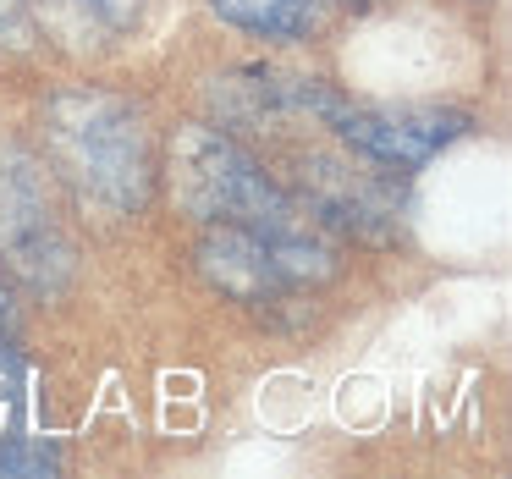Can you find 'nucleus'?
Instances as JSON below:
<instances>
[{
  "label": "nucleus",
  "instance_id": "1",
  "mask_svg": "<svg viewBox=\"0 0 512 479\" xmlns=\"http://www.w3.org/2000/svg\"><path fill=\"white\" fill-rule=\"evenodd\" d=\"M166 182L171 199L193 215V221H226L248 226L254 237H265V248L276 254L281 276L292 287H314V281L336 276V248L325 243L320 221L248 155L237 138L215 133L204 122H188L171 133L166 149Z\"/></svg>",
  "mask_w": 512,
  "mask_h": 479
},
{
  "label": "nucleus",
  "instance_id": "2",
  "mask_svg": "<svg viewBox=\"0 0 512 479\" xmlns=\"http://www.w3.org/2000/svg\"><path fill=\"white\" fill-rule=\"evenodd\" d=\"M45 155L83 204L138 215L155 193V144L144 116L105 89H61L45 100Z\"/></svg>",
  "mask_w": 512,
  "mask_h": 479
},
{
  "label": "nucleus",
  "instance_id": "3",
  "mask_svg": "<svg viewBox=\"0 0 512 479\" xmlns=\"http://www.w3.org/2000/svg\"><path fill=\"white\" fill-rule=\"evenodd\" d=\"M0 259L39 292H56L72 270V243L23 155L0 160Z\"/></svg>",
  "mask_w": 512,
  "mask_h": 479
},
{
  "label": "nucleus",
  "instance_id": "4",
  "mask_svg": "<svg viewBox=\"0 0 512 479\" xmlns=\"http://www.w3.org/2000/svg\"><path fill=\"white\" fill-rule=\"evenodd\" d=\"M303 177V210L320 226H342V232L358 237H391L397 232V199L386 193V182L375 171H353L342 160L309 155L298 166Z\"/></svg>",
  "mask_w": 512,
  "mask_h": 479
},
{
  "label": "nucleus",
  "instance_id": "5",
  "mask_svg": "<svg viewBox=\"0 0 512 479\" xmlns=\"http://www.w3.org/2000/svg\"><path fill=\"white\" fill-rule=\"evenodd\" d=\"M199 270H204V281H210L215 292H226L232 303H248V309L281 303L292 292V281L281 276V265L265 248V237H254L248 226H226V221L204 226Z\"/></svg>",
  "mask_w": 512,
  "mask_h": 479
},
{
  "label": "nucleus",
  "instance_id": "6",
  "mask_svg": "<svg viewBox=\"0 0 512 479\" xmlns=\"http://www.w3.org/2000/svg\"><path fill=\"white\" fill-rule=\"evenodd\" d=\"M210 12L243 34L281 39V45L309 39L320 28V0H210Z\"/></svg>",
  "mask_w": 512,
  "mask_h": 479
},
{
  "label": "nucleus",
  "instance_id": "7",
  "mask_svg": "<svg viewBox=\"0 0 512 479\" xmlns=\"http://www.w3.org/2000/svg\"><path fill=\"white\" fill-rule=\"evenodd\" d=\"M61 457L50 446H28V441H12L0 446V474H56Z\"/></svg>",
  "mask_w": 512,
  "mask_h": 479
},
{
  "label": "nucleus",
  "instance_id": "8",
  "mask_svg": "<svg viewBox=\"0 0 512 479\" xmlns=\"http://www.w3.org/2000/svg\"><path fill=\"white\" fill-rule=\"evenodd\" d=\"M72 6L89 12L94 23H105V28H133L138 12H144V0H72Z\"/></svg>",
  "mask_w": 512,
  "mask_h": 479
},
{
  "label": "nucleus",
  "instance_id": "9",
  "mask_svg": "<svg viewBox=\"0 0 512 479\" xmlns=\"http://www.w3.org/2000/svg\"><path fill=\"white\" fill-rule=\"evenodd\" d=\"M12 325V292H6V281H0V331Z\"/></svg>",
  "mask_w": 512,
  "mask_h": 479
}]
</instances>
